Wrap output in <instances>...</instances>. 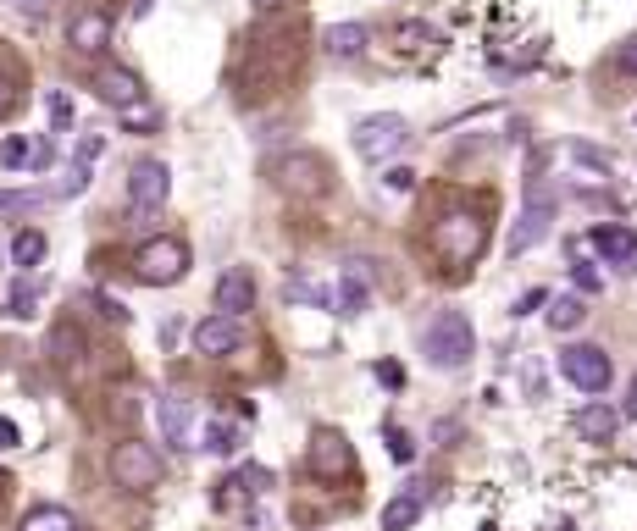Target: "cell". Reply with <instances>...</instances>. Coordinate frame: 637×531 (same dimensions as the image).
<instances>
[{"label": "cell", "instance_id": "6da1fadb", "mask_svg": "<svg viewBox=\"0 0 637 531\" xmlns=\"http://www.w3.org/2000/svg\"><path fill=\"white\" fill-rule=\"evenodd\" d=\"M421 354H427L438 371H460V366H471V354H477V332H471V321L460 316V310H438V316L427 321V332H421Z\"/></svg>", "mask_w": 637, "mask_h": 531}, {"label": "cell", "instance_id": "7a4b0ae2", "mask_svg": "<svg viewBox=\"0 0 637 531\" xmlns=\"http://www.w3.org/2000/svg\"><path fill=\"white\" fill-rule=\"evenodd\" d=\"M189 244H183L178 233H150L145 244H139V255H133V272H139V283L150 288H172L189 277Z\"/></svg>", "mask_w": 637, "mask_h": 531}, {"label": "cell", "instance_id": "3957f363", "mask_svg": "<svg viewBox=\"0 0 637 531\" xmlns=\"http://www.w3.org/2000/svg\"><path fill=\"white\" fill-rule=\"evenodd\" d=\"M111 482L122 493H156L167 482V460L150 449L145 437H122L117 449H111Z\"/></svg>", "mask_w": 637, "mask_h": 531}, {"label": "cell", "instance_id": "277c9868", "mask_svg": "<svg viewBox=\"0 0 637 531\" xmlns=\"http://www.w3.org/2000/svg\"><path fill=\"white\" fill-rule=\"evenodd\" d=\"M554 216H560V200H554V189L543 183V177H532V183H527V205H521V216H516V227H510L505 249H510V255H527V249H538L543 238L554 233Z\"/></svg>", "mask_w": 637, "mask_h": 531}, {"label": "cell", "instance_id": "5b68a950", "mask_svg": "<svg viewBox=\"0 0 637 531\" xmlns=\"http://www.w3.org/2000/svg\"><path fill=\"white\" fill-rule=\"evenodd\" d=\"M272 183L283 194H294V200H316V194H327V183H333V166L316 150H289L272 161Z\"/></svg>", "mask_w": 637, "mask_h": 531}, {"label": "cell", "instance_id": "8992f818", "mask_svg": "<svg viewBox=\"0 0 637 531\" xmlns=\"http://www.w3.org/2000/svg\"><path fill=\"white\" fill-rule=\"evenodd\" d=\"M405 144H410V122L399 117V111H372V117L355 122V155L372 161V166L394 161Z\"/></svg>", "mask_w": 637, "mask_h": 531}, {"label": "cell", "instance_id": "52a82bcc", "mask_svg": "<svg viewBox=\"0 0 637 531\" xmlns=\"http://www.w3.org/2000/svg\"><path fill=\"white\" fill-rule=\"evenodd\" d=\"M560 377L571 382L577 393H604L615 382V366L599 343H565L560 349Z\"/></svg>", "mask_w": 637, "mask_h": 531}, {"label": "cell", "instance_id": "ba28073f", "mask_svg": "<svg viewBox=\"0 0 637 531\" xmlns=\"http://www.w3.org/2000/svg\"><path fill=\"white\" fill-rule=\"evenodd\" d=\"M482 222L471 211H449L444 222H438V233H433V244H438V255L449 260V266H471V260L482 255Z\"/></svg>", "mask_w": 637, "mask_h": 531}, {"label": "cell", "instance_id": "9c48e42d", "mask_svg": "<svg viewBox=\"0 0 637 531\" xmlns=\"http://www.w3.org/2000/svg\"><path fill=\"white\" fill-rule=\"evenodd\" d=\"M95 100H100V106H111V111H133L139 100H145V78H139L133 67H122V61H100Z\"/></svg>", "mask_w": 637, "mask_h": 531}, {"label": "cell", "instance_id": "30bf717a", "mask_svg": "<svg viewBox=\"0 0 637 531\" xmlns=\"http://www.w3.org/2000/svg\"><path fill=\"white\" fill-rule=\"evenodd\" d=\"M128 200L139 205V211H161V205L172 200V166L156 161V155L133 161V172H128Z\"/></svg>", "mask_w": 637, "mask_h": 531}, {"label": "cell", "instance_id": "8fae6325", "mask_svg": "<svg viewBox=\"0 0 637 531\" xmlns=\"http://www.w3.org/2000/svg\"><path fill=\"white\" fill-rule=\"evenodd\" d=\"M111 12H100V6H84V12L67 17V45L78 50V56H106L111 50Z\"/></svg>", "mask_w": 637, "mask_h": 531}, {"label": "cell", "instance_id": "7c38bea8", "mask_svg": "<svg viewBox=\"0 0 637 531\" xmlns=\"http://www.w3.org/2000/svg\"><path fill=\"white\" fill-rule=\"evenodd\" d=\"M239 343H244V316H228V310H217V316H205L200 327H194V349L211 354V360L233 354Z\"/></svg>", "mask_w": 637, "mask_h": 531}, {"label": "cell", "instance_id": "4fadbf2b", "mask_svg": "<svg viewBox=\"0 0 637 531\" xmlns=\"http://www.w3.org/2000/svg\"><path fill=\"white\" fill-rule=\"evenodd\" d=\"M311 471L322 476V482H349V471H355V454H349V443L338 432H316L311 437Z\"/></svg>", "mask_w": 637, "mask_h": 531}, {"label": "cell", "instance_id": "5bb4252c", "mask_svg": "<svg viewBox=\"0 0 637 531\" xmlns=\"http://www.w3.org/2000/svg\"><path fill=\"white\" fill-rule=\"evenodd\" d=\"M588 244L599 249V260H604V266H632V260H637V233H632V227L599 222V227L588 233Z\"/></svg>", "mask_w": 637, "mask_h": 531}, {"label": "cell", "instance_id": "9a60e30c", "mask_svg": "<svg viewBox=\"0 0 637 531\" xmlns=\"http://www.w3.org/2000/svg\"><path fill=\"white\" fill-rule=\"evenodd\" d=\"M217 310H228V316H250L255 310V277L244 266H228L217 277Z\"/></svg>", "mask_w": 637, "mask_h": 531}, {"label": "cell", "instance_id": "2e32d148", "mask_svg": "<svg viewBox=\"0 0 637 531\" xmlns=\"http://www.w3.org/2000/svg\"><path fill=\"white\" fill-rule=\"evenodd\" d=\"M366 45H372V28H366V23H333V28H327V34H322V50H327V56H333V61H349V56H361Z\"/></svg>", "mask_w": 637, "mask_h": 531}, {"label": "cell", "instance_id": "e0dca14e", "mask_svg": "<svg viewBox=\"0 0 637 531\" xmlns=\"http://www.w3.org/2000/svg\"><path fill=\"white\" fill-rule=\"evenodd\" d=\"M45 354L56 360V366H78V360H84V332H78L73 321H56L50 338H45Z\"/></svg>", "mask_w": 637, "mask_h": 531}, {"label": "cell", "instance_id": "ac0fdd59", "mask_svg": "<svg viewBox=\"0 0 637 531\" xmlns=\"http://www.w3.org/2000/svg\"><path fill=\"white\" fill-rule=\"evenodd\" d=\"M577 432L588 437V443H610V437L621 432V415H615L610 404H582V410H577Z\"/></svg>", "mask_w": 637, "mask_h": 531}, {"label": "cell", "instance_id": "d6986e66", "mask_svg": "<svg viewBox=\"0 0 637 531\" xmlns=\"http://www.w3.org/2000/svg\"><path fill=\"white\" fill-rule=\"evenodd\" d=\"M372 305V288H366V277L349 266L344 277H338V294H333V310L338 316H361V310Z\"/></svg>", "mask_w": 637, "mask_h": 531}, {"label": "cell", "instance_id": "ffe728a7", "mask_svg": "<svg viewBox=\"0 0 637 531\" xmlns=\"http://www.w3.org/2000/svg\"><path fill=\"white\" fill-rule=\"evenodd\" d=\"M17 531H84V526H78L73 509H61V504H39V509H28V515H23V526H17Z\"/></svg>", "mask_w": 637, "mask_h": 531}, {"label": "cell", "instance_id": "44dd1931", "mask_svg": "<svg viewBox=\"0 0 637 531\" xmlns=\"http://www.w3.org/2000/svg\"><path fill=\"white\" fill-rule=\"evenodd\" d=\"M45 233H39V227H17V233H12V266H17V272H34V266H39V260H45Z\"/></svg>", "mask_w": 637, "mask_h": 531}, {"label": "cell", "instance_id": "7402d4cb", "mask_svg": "<svg viewBox=\"0 0 637 531\" xmlns=\"http://www.w3.org/2000/svg\"><path fill=\"white\" fill-rule=\"evenodd\" d=\"M582 321H588V305H582V294H549V327L554 332H577Z\"/></svg>", "mask_w": 637, "mask_h": 531}, {"label": "cell", "instance_id": "603a6c76", "mask_svg": "<svg viewBox=\"0 0 637 531\" xmlns=\"http://www.w3.org/2000/svg\"><path fill=\"white\" fill-rule=\"evenodd\" d=\"M421 520V493H399L383 504V531H410Z\"/></svg>", "mask_w": 637, "mask_h": 531}, {"label": "cell", "instance_id": "cb8c5ba5", "mask_svg": "<svg viewBox=\"0 0 637 531\" xmlns=\"http://www.w3.org/2000/svg\"><path fill=\"white\" fill-rule=\"evenodd\" d=\"M161 432H167L172 449H183V432H189V404L183 399H161Z\"/></svg>", "mask_w": 637, "mask_h": 531}, {"label": "cell", "instance_id": "d4e9b609", "mask_svg": "<svg viewBox=\"0 0 637 531\" xmlns=\"http://www.w3.org/2000/svg\"><path fill=\"white\" fill-rule=\"evenodd\" d=\"M34 305H39V288H34V283H17L12 299H6V316H12V321H34V316H39Z\"/></svg>", "mask_w": 637, "mask_h": 531}, {"label": "cell", "instance_id": "484cf974", "mask_svg": "<svg viewBox=\"0 0 637 531\" xmlns=\"http://www.w3.org/2000/svg\"><path fill=\"white\" fill-rule=\"evenodd\" d=\"M45 117H50V133L73 128V95H67V89H50V95H45Z\"/></svg>", "mask_w": 637, "mask_h": 531}, {"label": "cell", "instance_id": "4316f807", "mask_svg": "<svg viewBox=\"0 0 637 531\" xmlns=\"http://www.w3.org/2000/svg\"><path fill=\"white\" fill-rule=\"evenodd\" d=\"M205 449H211V454H233V449H239V426L211 421V426H205Z\"/></svg>", "mask_w": 637, "mask_h": 531}, {"label": "cell", "instance_id": "83f0119b", "mask_svg": "<svg viewBox=\"0 0 637 531\" xmlns=\"http://www.w3.org/2000/svg\"><path fill=\"white\" fill-rule=\"evenodd\" d=\"M28 155H34V150H28L23 133H6V144H0V166H6V172H23Z\"/></svg>", "mask_w": 637, "mask_h": 531}, {"label": "cell", "instance_id": "f1b7e54d", "mask_svg": "<svg viewBox=\"0 0 637 531\" xmlns=\"http://www.w3.org/2000/svg\"><path fill=\"white\" fill-rule=\"evenodd\" d=\"M571 161H577L582 172H593V177H610V155L593 150V144H571Z\"/></svg>", "mask_w": 637, "mask_h": 531}, {"label": "cell", "instance_id": "f546056e", "mask_svg": "<svg viewBox=\"0 0 637 531\" xmlns=\"http://www.w3.org/2000/svg\"><path fill=\"white\" fill-rule=\"evenodd\" d=\"M244 476H233V482H217V509H228V515H244Z\"/></svg>", "mask_w": 637, "mask_h": 531}, {"label": "cell", "instance_id": "4dcf8cb0", "mask_svg": "<svg viewBox=\"0 0 637 531\" xmlns=\"http://www.w3.org/2000/svg\"><path fill=\"white\" fill-rule=\"evenodd\" d=\"M388 454H394L399 465H410L416 460V437H410L405 426H388Z\"/></svg>", "mask_w": 637, "mask_h": 531}, {"label": "cell", "instance_id": "1f68e13d", "mask_svg": "<svg viewBox=\"0 0 637 531\" xmlns=\"http://www.w3.org/2000/svg\"><path fill=\"white\" fill-rule=\"evenodd\" d=\"M100 155H106V133H84V139H78V155H73V161H78V166H95Z\"/></svg>", "mask_w": 637, "mask_h": 531}, {"label": "cell", "instance_id": "d6a6232c", "mask_svg": "<svg viewBox=\"0 0 637 531\" xmlns=\"http://www.w3.org/2000/svg\"><path fill=\"white\" fill-rule=\"evenodd\" d=\"M383 189L388 194H410V189H416V172H410V166H388V172H383Z\"/></svg>", "mask_w": 637, "mask_h": 531}, {"label": "cell", "instance_id": "836d02e7", "mask_svg": "<svg viewBox=\"0 0 637 531\" xmlns=\"http://www.w3.org/2000/svg\"><path fill=\"white\" fill-rule=\"evenodd\" d=\"M571 283H577V294H599V288H604V277L593 272L588 260H577V266H571Z\"/></svg>", "mask_w": 637, "mask_h": 531}, {"label": "cell", "instance_id": "e575fe53", "mask_svg": "<svg viewBox=\"0 0 637 531\" xmlns=\"http://www.w3.org/2000/svg\"><path fill=\"white\" fill-rule=\"evenodd\" d=\"M549 305V288H527V294L516 299V316H532V310H543Z\"/></svg>", "mask_w": 637, "mask_h": 531}, {"label": "cell", "instance_id": "d590c367", "mask_svg": "<svg viewBox=\"0 0 637 531\" xmlns=\"http://www.w3.org/2000/svg\"><path fill=\"white\" fill-rule=\"evenodd\" d=\"M244 487H250V493H266V487H272V471H266V465H244Z\"/></svg>", "mask_w": 637, "mask_h": 531}, {"label": "cell", "instance_id": "8d00e7d4", "mask_svg": "<svg viewBox=\"0 0 637 531\" xmlns=\"http://www.w3.org/2000/svg\"><path fill=\"white\" fill-rule=\"evenodd\" d=\"M615 67H621V72H637V34L615 45Z\"/></svg>", "mask_w": 637, "mask_h": 531}, {"label": "cell", "instance_id": "74e56055", "mask_svg": "<svg viewBox=\"0 0 637 531\" xmlns=\"http://www.w3.org/2000/svg\"><path fill=\"white\" fill-rule=\"evenodd\" d=\"M84 189H89V166H78V161H73V172H67V183H61V194L73 200V194H84Z\"/></svg>", "mask_w": 637, "mask_h": 531}, {"label": "cell", "instance_id": "f35d334b", "mask_svg": "<svg viewBox=\"0 0 637 531\" xmlns=\"http://www.w3.org/2000/svg\"><path fill=\"white\" fill-rule=\"evenodd\" d=\"M50 161H56V139H39V150L28 155V166H34V172H45Z\"/></svg>", "mask_w": 637, "mask_h": 531}, {"label": "cell", "instance_id": "ab89813d", "mask_svg": "<svg viewBox=\"0 0 637 531\" xmlns=\"http://www.w3.org/2000/svg\"><path fill=\"white\" fill-rule=\"evenodd\" d=\"M377 382H383V388H405V371H399L394 360H383V366H377Z\"/></svg>", "mask_w": 637, "mask_h": 531}, {"label": "cell", "instance_id": "60d3db41", "mask_svg": "<svg viewBox=\"0 0 637 531\" xmlns=\"http://www.w3.org/2000/svg\"><path fill=\"white\" fill-rule=\"evenodd\" d=\"M17 443H23V432H17V421H6V415H0V449H17Z\"/></svg>", "mask_w": 637, "mask_h": 531}, {"label": "cell", "instance_id": "b9f144b4", "mask_svg": "<svg viewBox=\"0 0 637 531\" xmlns=\"http://www.w3.org/2000/svg\"><path fill=\"white\" fill-rule=\"evenodd\" d=\"M95 305H100V316H106V321H128V310H122L117 299H106V294H100Z\"/></svg>", "mask_w": 637, "mask_h": 531}, {"label": "cell", "instance_id": "7bdbcfd3", "mask_svg": "<svg viewBox=\"0 0 637 531\" xmlns=\"http://www.w3.org/2000/svg\"><path fill=\"white\" fill-rule=\"evenodd\" d=\"M12 111V83H6V72H0V117Z\"/></svg>", "mask_w": 637, "mask_h": 531}, {"label": "cell", "instance_id": "ee69618b", "mask_svg": "<svg viewBox=\"0 0 637 531\" xmlns=\"http://www.w3.org/2000/svg\"><path fill=\"white\" fill-rule=\"evenodd\" d=\"M12 6H17V12H28V17H34V12H45L50 0H12Z\"/></svg>", "mask_w": 637, "mask_h": 531}, {"label": "cell", "instance_id": "f6af8a7d", "mask_svg": "<svg viewBox=\"0 0 637 531\" xmlns=\"http://www.w3.org/2000/svg\"><path fill=\"white\" fill-rule=\"evenodd\" d=\"M150 6H156V0H133V17H150Z\"/></svg>", "mask_w": 637, "mask_h": 531}, {"label": "cell", "instance_id": "bcb514c9", "mask_svg": "<svg viewBox=\"0 0 637 531\" xmlns=\"http://www.w3.org/2000/svg\"><path fill=\"white\" fill-rule=\"evenodd\" d=\"M637 415V382H632V399H626V421Z\"/></svg>", "mask_w": 637, "mask_h": 531}, {"label": "cell", "instance_id": "7dc6e473", "mask_svg": "<svg viewBox=\"0 0 637 531\" xmlns=\"http://www.w3.org/2000/svg\"><path fill=\"white\" fill-rule=\"evenodd\" d=\"M6 493H12V476H6V471H0V498H6Z\"/></svg>", "mask_w": 637, "mask_h": 531}, {"label": "cell", "instance_id": "c3c4849f", "mask_svg": "<svg viewBox=\"0 0 637 531\" xmlns=\"http://www.w3.org/2000/svg\"><path fill=\"white\" fill-rule=\"evenodd\" d=\"M250 6H277V0H250Z\"/></svg>", "mask_w": 637, "mask_h": 531}, {"label": "cell", "instance_id": "681fc988", "mask_svg": "<svg viewBox=\"0 0 637 531\" xmlns=\"http://www.w3.org/2000/svg\"><path fill=\"white\" fill-rule=\"evenodd\" d=\"M482 531H499V526H482Z\"/></svg>", "mask_w": 637, "mask_h": 531}]
</instances>
